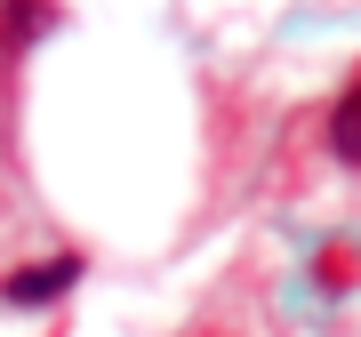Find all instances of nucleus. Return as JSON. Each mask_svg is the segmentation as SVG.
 <instances>
[{"instance_id": "obj_4", "label": "nucleus", "mask_w": 361, "mask_h": 337, "mask_svg": "<svg viewBox=\"0 0 361 337\" xmlns=\"http://www.w3.org/2000/svg\"><path fill=\"white\" fill-rule=\"evenodd\" d=\"M313 281H322V289H353V281H361V249H353V241H322Z\"/></svg>"}, {"instance_id": "obj_1", "label": "nucleus", "mask_w": 361, "mask_h": 337, "mask_svg": "<svg viewBox=\"0 0 361 337\" xmlns=\"http://www.w3.org/2000/svg\"><path fill=\"white\" fill-rule=\"evenodd\" d=\"M73 281H80V257H73V249H56V257H32V265H16L8 281H0V298H8V305H56Z\"/></svg>"}, {"instance_id": "obj_2", "label": "nucleus", "mask_w": 361, "mask_h": 337, "mask_svg": "<svg viewBox=\"0 0 361 337\" xmlns=\"http://www.w3.org/2000/svg\"><path fill=\"white\" fill-rule=\"evenodd\" d=\"M49 25H56V0H0V49H8V56L32 49Z\"/></svg>"}, {"instance_id": "obj_3", "label": "nucleus", "mask_w": 361, "mask_h": 337, "mask_svg": "<svg viewBox=\"0 0 361 337\" xmlns=\"http://www.w3.org/2000/svg\"><path fill=\"white\" fill-rule=\"evenodd\" d=\"M329 145H337V161L361 168V73L345 80V97L329 104Z\"/></svg>"}]
</instances>
